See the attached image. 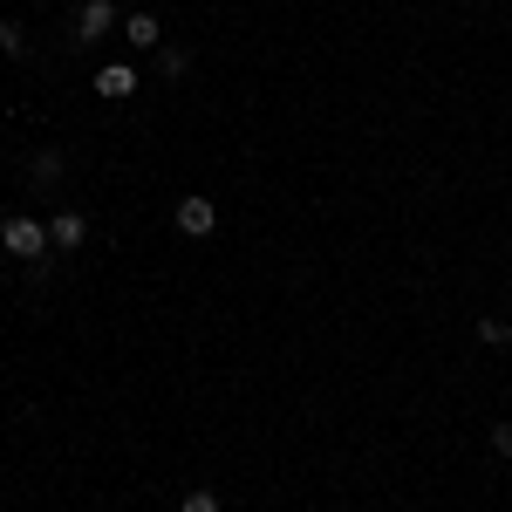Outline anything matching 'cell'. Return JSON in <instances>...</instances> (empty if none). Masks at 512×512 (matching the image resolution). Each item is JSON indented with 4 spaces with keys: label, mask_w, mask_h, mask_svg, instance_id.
<instances>
[{
    "label": "cell",
    "mask_w": 512,
    "mask_h": 512,
    "mask_svg": "<svg viewBox=\"0 0 512 512\" xmlns=\"http://www.w3.org/2000/svg\"><path fill=\"white\" fill-rule=\"evenodd\" d=\"M0 246H7L14 260H48V253H55V246H48V226L28 219V212H7V219H0Z\"/></svg>",
    "instance_id": "1"
},
{
    "label": "cell",
    "mask_w": 512,
    "mask_h": 512,
    "mask_svg": "<svg viewBox=\"0 0 512 512\" xmlns=\"http://www.w3.org/2000/svg\"><path fill=\"white\" fill-rule=\"evenodd\" d=\"M117 28V0H82L76 7V41H103Z\"/></svg>",
    "instance_id": "2"
},
{
    "label": "cell",
    "mask_w": 512,
    "mask_h": 512,
    "mask_svg": "<svg viewBox=\"0 0 512 512\" xmlns=\"http://www.w3.org/2000/svg\"><path fill=\"white\" fill-rule=\"evenodd\" d=\"M171 219H178V233H185V239H205L212 226H219L212 198H178V212H171Z\"/></svg>",
    "instance_id": "3"
},
{
    "label": "cell",
    "mask_w": 512,
    "mask_h": 512,
    "mask_svg": "<svg viewBox=\"0 0 512 512\" xmlns=\"http://www.w3.org/2000/svg\"><path fill=\"white\" fill-rule=\"evenodd\" d=\"M96 96H137V69H130V62L96 69Z\"/></svg>",
    "instance_id": "4"
},
{
    "label": "cell",
    "mask_w": 512,
    "mask_h": 512,
    "mask_svg": "<svg viewBox=\"0 0 512 512\" xmlns=\"http://www.w3.org/2000/svg\"><path fill=\"white\" fill-rule=\"evenodd\" d=\"M82 239H89V219L82 212H55L48 219V246H82Z\"/></svg>",
    "instance_id": "5"
},
{
    "label": "cell",
    "mask_w": 512,
    "mask_h": 512,
    "mask_svg": "<svg viewBox=\"0 0 512 512\" xmlns=\"http://www.w3.org/2000/svg\"><path fill=\"white\" fill-rule=\"evenodd\" d=\"M164 28H158V14H130V21H123V41H130V48H164Z\"/></svg>",
    "instance_id": "6"
},
{
    "label": "cell",
    "mask_w": 512,
    "mask_h": 512,
    "mask_svg": "<svg viewBox=\"0 0 512 512\" xmlns=\"http://www.w3.org/2000/svg\"><path fill=\"white\" fill-rule=\"evenodd\" d=\"M185 69H192V48H158V76L164 82H185Z\"/></svg>",
    "instance_id": "7"
},
{
    "label": "cell",
    "mask_w": 512,
    "mask_h": 512,
    "mask_svg": "<svg viewBox=\"0 0 512 512\" xmlns=\"http://www.w3.org/2000/svg\"><path fill=\"white\" fill-rule=\"evenodd\" d=\"M62 151H35V185H55V178H62Z\"/></svg>",
    "instance_id": "8"
},
{
    "label": "cell",
    "mask_w": 512,
    "mask_h": 512,
    "mask_svg": "<svg viewBox=\"0 0 512 512\" xmlns=\"http://www.w3.org/2000/svg\"><path fill=\"white\" fill-rule=\"evenodd\" d=\"M0 55H14V62L28 55V41H21V28H14V21H0Z\"/></svg>",
    "instance_id": "9"
},
{
    "label": "cell",
    "mask_w": 512,
    "mask_h": 512,
    "mask_svg": "<svg viewBox=\"0 0 512 512\" xmlns=\"http://www.w3.org/2000/svg\"><path fill=\"white\" fill-rule=\"evenodd\" d=\"M478 342H512V328L499 315H478Z\"/></svg>",
    "instance_id": "10"
},
{
    "label": "cell",
    "mask_w": 512,
    "mask_h": 512,
    "mask_svg": "<svg viewBox=\"0 0 512 512\" xmlns=\"http://www.w3.org/2000/svg\"><path fill=\"white\" fill-rule=\"evenodd\" d=\"M185 512H219V492H185Z\"/></svg>",
    "instance_id": "11"
},
{
    "label": "cell",
    "mask_w": 512,
    "mask_h": 512,
    "mask_svg": "<svg viewBox=\"0 0 512 512\" xmlns=\"http://www.w3.org/2000/svg\"><path fill=\"white\" fill-rule=\"evenodd\" d=\"M492 451H499V458H512V424H492Z\"/></svg>",
    "instance_id": "12"
}]
</instances>
